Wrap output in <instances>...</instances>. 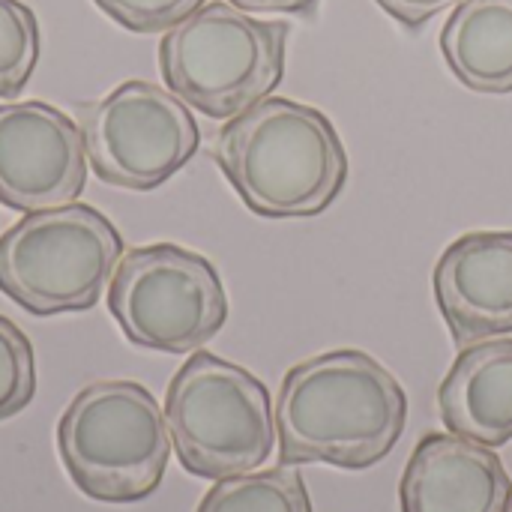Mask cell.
<instances>
[{
	"label": "cell",
	"mask_w": 512,
	"mask_h": 512,
	"mask_svg": "<svg viewBox=\"0 0 512 512\" xmlns=\"http://www.w3.org/2000/svg\"><path fill=\"white\" fill-rule=\"evenodd\" d=\"M42 51L36 12L21 0H0V99H15L27 87Z\"/></svg>",
	"instance_id": "obj_15"
},
{
	"label": "cell",
	"mask_w": 512,
	"mask_h": 512,
	"mask_svg": "<svg viewBox=\"0 0 512 512\" xmlns=\"http://www.w3.org/2000/svg\"><path fill=\"white\" fill-rule=\"evenodd\" d=\"M36 396V360L24 330L0 315V423L21 414Z\"/></svg>",
	"instance_id": "obj_16"
},
{
	"label": "cell",
	"mask_w": 512,
	"mask_h": 512,
	"mask_svg": "<svg viewBox=\"0 0 512 512\" xmlns=\"http://www.w3.org/2000/svg\"><path fill=\"white\" fill-rule=\"evenodd\" d=\"M213 159L261 219L318 216L348 183V153L333 120L285 96L231 117L216 135Z\"/></svg>",
	"instance_id": "obj_2"
},
{
	"label": "cell",
	"mask_w": 512,
	"mask_h": 512,
	"mask_svg": "<svg viewBox=\"0 0 512 512\" xmlns=\"http://www.w3.org/2000/svg\"><path fill=\"white\" fill-rule=\"evenodd\" d=\"M123 255L114 222L90 204L24 213L0 237V294L36 318L87 312Z\"/></svg>",
	"instance_id": "obj_6"
},
{
	"label": "cell",
	"mask_w": 512,
	"mask_h": 512,
	"mask_svg": "<svg viewBox=\"0 0 512 512\" xmlns=\"http://www.w3.org/2000/svg\"><path fill=\"white\" fill-rule=\"evenodd\" d=\"M171 447L165 414L138 381L87 384L57 423V453L69 480L99 504L150 498L162 486Z\"/></svg>",
	"instance_id": "obj_3"
},
{
	"label": "cell",
	"mask_w": 512,
	"mask_h": 512,
	"mask_svg": "<svg viewBox=\"0 0 512 512\" xmlns=\"http://www.w3.org/2000/svg\"><path fill=\"white\" fill-rule=\"evenodd\" d=\"M195 512H312L306 483L294 465L216 480Z\"/></svg>",
	"instance_id": "obj_14"
},
{
	"label": "cell",
	"mask_w": 512,
	"mask_h": 512,
	"mask_svg": "<svg viewBox=\"0 0 512 512\" xmlns=\"http://www.w3.org/2000/svg\"><path fill=\"white\" fill-rule=\"evenodd\" d=\"M78 126L96 180L129 192L159 189L201 147V129L189 105L141 78L81 105Z\"/></svg>",
	"instance_id": "obj_8"
},
{
	"label": "cell",
	"mask_w": 512,
	"mask_h": 512,
	"mask_svg": "<svg viewBox=\"0 0 512 512\" xmlns=\"http://www.w3.org/2000/svg\"><path fill=\"white\" fill-rule=\"evenodd\" d=\"M108 309L132 345L189 354L225 327L228 294L204 255L177 243H147L120 258L108 282Z\"/></svg>",
	"instance_id": "obj_7"
},
{
	"label": "cell",
	"mask_w": 512,
	"mask_h": 512,
	"mask_svg": "<svg viewBox=\"0 0 512 512\" xmlns=\"http://www.w3.org/2000/svg\"><path fill=\"white\" fill-rule=\"evenodd\" d=\"M512 480L492 447L429 432L414 447L402 483V512H507Z\"/></svg>",
	"instance_id": "obj_11"
},
{
	"label": "cell",
	"mask_w": 512,
	"mask_h": 512,
	"mask_svg": "<svg viewBox=\"0 0 512 512\" xmlns=\"http://www.w3.org/2000/svg\"><path fill=\"white\" fill-rule=\"evenodd\" d=\"M102 15L129 33H168L207 0H93Z\"/></svg>",
	"instance_id": "obj_17"
},
{
	"label": "cell",
	"mask_w": 512,
	"mask_h": 512,
	"mask_svg": "<svg viewBox=\"0 0 512 512\" xmlns=\"http://www.w3.org/2000/svg\"><path fill=\"white\" fill-rule=\"evenodd\" d=\"M285 45V21H261L216 0L162 36L159 72L165 87L189 108L213 120H231L279 87Z\"/></svg>",
	"instance_id": "obj_4"
},
{
	"label": "cell",
	"mask_w": 512,
	"mask_h": 512,
	"mask_svg": "<svg viewBox=\"0 0 512 512\" xmlns=\"http://www.w3.org/2000/svg\"><path fill=\"white\" fill-rule=\"evenodd\" d=\"M450 435L483 447L512 441V339H486L459 351L438 390Z\"/></svg>",
	"instance_id": "obj_12"
},
{
	"label": "cell",
	"mask_w": 512,
	"mask_h": 512,
	"mask_svg": "<svg viewBox=\"0 0 512 512\" xmlns=\"http://www.w3.org/2000/svg\"><path fill=\"white\" fill-rule=\"evenodd\" d=\"M408 423L399 378L366 351H330L288 369L276 396L282 465L366 471L384 462Z\"/></svg>",
	"instance_id": "obj_1"
},
{
	"label": "cell",
	"mask_w": 512,
	"mask_h": 512,
	"mask_svg": "<svg viewBox=\"0 0 512 512\" xmlns=\"http://www.w3.org/2000/svg\"><path fill=\"white\" fill-rule=\"evenodd\" d=\"M243 12H285V15H309L321 0H228Z\"/></svg>",
	"instance_id": "obj_19"
},
{
	"label": "cell",
	"mask_w": 512,
	"mask_h": 512,
	"mask_svg": "<svg viewBox=\"0 0 512 512\" xmlns=\"http://www.w3.org/2000/svg\"><path fill=\"white\" fill-rule=\"evenodd\" d=\"M507 512H512V498H510V507H507Z\"/></svg>",
	"instance_id": "obj_20"
},
{
	"label": "cell",
	"mask_w": 512,
	"mask_h": 512,
	"mask_svg": "<svg viewBox=\"0 0 512 512\" xmlns=\"http://www.w3.org/2000/svg\"><path fill=\"white\" fill-rule=\"evenodd\" d=\"M165 423L180 465L201 480L252 474L279 441L264 381L210 351H195L171 378Z\"/></svg>",
	"instance_id": "obj_5"
},
{
	"label": "cell",
	"mask_w": 512,
	"mask_h": 512,
	"mask_svg": "<svg viewBox=\"0 0 512 512\" xmlns=\"http://www.w3.org/2000/svg\"><path fill=\"white\" fill-rule=\"evenodd\" d=\"M435 303L459 348L512 333V231H471L435 264Z\"/></svg>",
	"instance_id": "obj_10"
},
{
	"label": "cell",
	"mask_w": 512,
	"mask_h": 512,
	"mask_svg": "<svg viewBox=\"0 0 512 512\" xmlns=\"http://www.w3.org/2000/svg\"><path fill=\"white\" fill-rule=\"evenodd\" d=\"M390 18L405 24L408 30H420L435 15H441L450 6H459L462 0H375Z\"/></svg>",
	"instance_id": "obj_18"
},
{
	"label": "cell",
	"mask_w": 512,
	"mask_h": 512,
	"mask_svg": "<svg viewBox=\"0 0 512 512\" xmlns=\"http://www.w3.org/2000/svg\"><path fill=\"white\" fill-rule=\"evenodd\" d=\"M450 72L474 93H512V0H462L441 30Z\"/></svg>",
	"instance_id": "obj_13"
},
{
	"label": "cell",
	"mask_w": 512,
	"mask_h": 512,
	"mask_svg": "<svg viewBox=\"0 0 512 512\" xmlns=\"http://www.w3.org/2000/svg\"><path fill=\"white\" fill-rule=\"evenodd\" d=\"M87 186L81 126L51 102L0 105V204L21 213L72 204Z\"/></svg>",
	"instance_id": "obj_9"
}]
</instances>
